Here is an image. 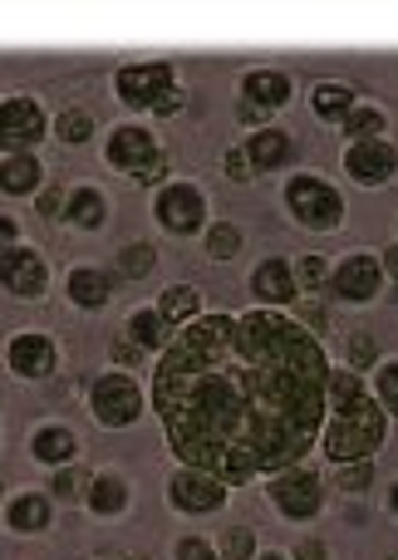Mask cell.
<instances>
[{
    "label": "cell",
    "mask_w": 398,
    "mask_h": 560,
    "mask_svg": "<svg viewBox=\"0 0 398 560\" xmlns=\"http://www.w3.org/2000/svg\"><path fill=\"white\" fill-rule=\"evenodd\" d=\"M153 222L163 226L167 236L187 242V236H202L207 226H212V202H207V192L197 183L173 177V183H163L153 192Z\"/></svg>",
    "instance_id": "obj_5"
},
{
    "label": "cell",
    "mask_w": 398,
    "mask_h": 560,
    "mask_svg": "<svg viewBox=\"0 0 398 560\" xmlns=\"http://www.w3.org/2000/svg\"><path fill=\"white\" fill-rule=\"evenodd\" d=\"M84 492H89V472H84V467H79V463L55 467V472H49V497H55V502L84 506Z\"/></svg>",
    "instance_id": "obj_33"
},
{
    "label": "cell",
    "mask_w": 398,
    "mask_h": 560,
    "mask_svg": "<svg viewBox=\"0 0 398 560\" xmlns=\"http://www.w3.org/2000/svg\"><path fill=\"white\" fill-rule=\"evenodd\" d=\"M291 98H295V79L285 69H246L242 84H236V104L261 108L266 118H276Z\"/></svg>",
    "instance_id": "obj_17"
},
{
    "label": "cell",
    "mask_w": 398,
    "mask_h": 560,
    "mask_svg": "<svg viewBox=\"0 0 398 560\" xmlns=\"http://www.w3.org/2000/svg\"><path fill=\"white\" fill-rule=\"evenodd\" d=\"M242 148H246V163H251L256 177H261V173H285V167L295 163V138L285 133V128H276V124L246 133Z\"/></svg>",
    "instance_id": "obj_19"
},
{
    "label": "cell",
    "mask_w": 398,
    "mask_h": 560,
    "mask_svg": "<svg viewBox=\"0 0 398 560\" xmlns=\"http://www.w3.org/2000/svg\"><path fill=\"white\" fill-rule=\"evenodd\" d=\"M389 443V418L374 404L370 378L354 369L335 364L330 369V394H325V433H320V453L330 467L340 463H364Z\"/></svg>",
    "instance_id": "obj_2"
},
{
    "label": "cell",
    "mask_w": 398,
    "mask_h": 560,
    "mask_svg": "<svg viewBox=\"0 0 398 560\" xmlns=\"http://www.w3.org/2000/svg\"><path fill=\"white\" fill-rule=\"evenodd\" d=\"M216 551H222V560H256V532L251 526H226L222 536H216Z\"/></svg>",
    "instance_id": "obj_36"
},
{
    "label": "cell",
    "mask_w": 398,
    "mask_h": 560,
    "mask_svg": "<svg viewBox=\"0 0 398 560\" xmlns=\"http://www.w3.org/2000/svg\"><path fill=\"white\" fill-rule=\"evenodd\" d=\"M330 266L335 261H325L320 252L295 256L291 271H295V285H301V295H325V285H330Z\"/></svg>",
    "instance_id": "obj_32"
},
{
    "label": "cell",
    "mask_w": 398,
    "mask_h": 560,
    "mask_svg": "<svg viewBox=\"0 0 398 560\" xmlns=\"http://www.w3.org/2000/svg\"><path fill=\"white\" fill-rule=\"evenodd\" d=\"M202 252L212 256V261H236V256L246 252V232L236 222H212L202 232Z\"/></svg>",
    "instance_id": "obj_31"
},
{
    "label": "cell",
    "mask_w": 398,
    "mask_h": 560,
    "mask_svg": "<svg viewBox=\"0 0 398 560\" xmlns=\"http://www.w3.org/2000/svg\"><path fill=\"white\" fill-rule=\"evenodd\" d=\"M118 560H153L148 551H128V556H118Z\"/></svg>",
    "instance_id": "obj_49"
},
{
    "label": "cell",
    "mask_w": 398,
    "mask_h": 560,
    "mask_svg": "<svg viewBox=\"0 0 398 560\" xmlns=\"http://www.w3.org/2000/svg\"><path fill=\"white\" fill-rule=\"evenodd\" d=\"M340 167L354 187H389L398 177V148L389 138H370V143H344L340 153Z\"/></svg>",
    "instance_id": "obj_14"
},
{
    "label": "cell",
    "mask_w": 398,
    "mask_h": 560,
    "mask_svg": "<svg viewBox=\"0 0 398 560\" xmlns=\"http://www.w3.org/2000/svg\"><path fill=\"white\" fill-rule=\"evenodd\" d=\"M226 502H232V487L222 477L202 472V467L177 463L173 477H167V506L177 516H216V512H226Z\"/></svg>",
    "instance_id": "obj_10"
},
{
    "label": "cell",
    "mask_w": 398,
    "mask_h": 560,
    "mask_svg": "<svg viewBox=\"0 0 398 560\" xmlns=\"http://www.w3.org/2000/svg\"><path fill=\"white\" fill-rule=\"evenodd\" d=\"M222 173L232 177V183H256V173H251V163H246V148L242 143H232L222 153Z\"/></svg>",
    "instance_id": "obj_41"
},
{
    "label": "cell",
    "mask_w": 398,
    "mask_h": 560,
    "mask_svg": "<svg viewBox=\"0 0 398 560\" xmlns=\"http://www.w3.org/2000/svg\"><path fill=\"white\" fill-rule=\"evenodd\" d=\"M379 345H374L370 329H354L350 339H344V369H354V374H370L374 364H379Z\"/></svg>",
    "instance_id": "obj_34"
},
{
    "label": "cell",
    "mask_w": 398,
    "mask_h": 560,
    "mask_svg": "<svg viewBox=\"0 0 398 560\" xmlns=\"http://www.w3.org/2000/svg\"><path fill=\"white\" fill-rule=\"evenodd\" d=\"M330 369L325 339L285 310H207L153 359L148 408L177 463L246 487L320 447Z\"/></svg>",
    "instance_id": "obj_1"
},
{
    "label": "cell",
    "mask_w": 398,
    "mask_h": 560,
    "mask_svg": "<svg viewBox=\"0 0 398 560\" xmlns=\"http://www.w3.org/2000/svg\"><path fill=\"white\" fill-rule=\"evenodd\" d=\"M384 285H389V280H384L379 252H344L340 261L330 266V285H325V295H330L335 305L364 310L384 295Z\"/></svg>",
    "instance_id": "obj_8"
},
{
    "label": "cell",
    "mask_w": 398,
    "mask_h": 560,
    "mask_svg": "<svg viewBox=\"0 0 398 560\" xmlns=\"http://www.w3.org/2000/svg\"><path fill=\"white\" fill-rule=\"evenodd\" d=\"M20 242H25V232H20V217L15 212H0V256L15 252Z\"/></svg>",
    "instance_id": "obj_43"
},
{
    "label": "cell",
    "mask_w": 398,
    "mask_h": 560,
    "mask_svg": "<svg viewBox=\"0 0 398 560\" xmlns=\"http://www.w3.org/2000/svg\"><path fill=\"white\" fill-rule=\"evenodd\" d=\"M167 89H177L173 59H128V65L114 69V98L128 114H153Z\"/></svg>",
    "instance_id": "obj_7"
},
{
    "label": "cell",
    "mask_w": 398,
    "mask_h": 560,
    "mask_svg": "<svg viewBox=\"0 0 398 560\" xmlns=\"http://www.w3.org/2000/svg\"><path fill=\"white\" fill-rule=\"evenodd\" d=\"M30 463L49 467V472L79 463V433L69 423H39L35 433H30Z\"/></svg>",
    "instance_id": "obj_20"
},
{
    "label": "cell",
    "mask_w": 398,
    "mask_h": 560,
    "mask_svg": "<svg viewBox=\"0 0 398 560\" xmlns=\"http://www.w3.org/2000/svg\"><path fill=\"white\" fill-rule=\"evenodd\" d=\"M389 560H398V556H389Z\"/></svg>",
    "instance_id": "obj_51"
},
{
    "label": "cell",
    "mask_w": 398,
    "mask_h": 560,
    "mask_svg": "<svg viewBox=\"0 0 398 560\" xmlns=\"http://www.w3.org/2000/svg\"><path fill=\"white\" fill-rule=\"evenodd\" d=\"M114 271L124 280H148L157 271V246L153 242H124L114 252Z\"/></svg>",
    "instance_id": "obj_30"
},
{
    "label": "cell",
    "mask_w": 398,
    "mask_h": 560,
    "mask_svg": "<svg viewBox=\"0 0 398 560\" xmlns=\"http://www.w3.org/2000/svg\"><path fill=\"white\" fill-rule=\"evenodd\" d=\"M65 202H69V192H65V187H39V197H35V212L45 217V222H65Z\"/></svg>",
    "instance_id": "obj_40"
},
{
    "label": "cell",
    "mask_w": 398,
    "mask_h": 560,
    "mask_svg": "<svg viewBox=\"0 0 398 560\" xmlns=\"http://www.w3.org/2000/svg\"><path fill=\"white\" fill-rule=\"evenodd\" d=\"M173 560H222V551H216V541H207V536H177Z\"/></svg>",
    "instance_id": "obj_39"
},
{
    "label": "cell",
    "mask_w": 398,
    "mask_h": 560,
    "mask_svg": "<svg viewBox=\"0 0 398 560\" xmlns=\"http://www.w3.org/2000/svg\"><path fill=\"white\" fill-rule=\"evenodd\" d=\"M148 413V388L138 384L124 369H104V374L89 384V418L108 433H124V428L143 423Z\"/></svg>",
    "instance_id": "obj_4"
},
{
    "label": "cell",
    "mask_w": 398,
    "mask_h": 560,
    "mask_svg": "<svg viewBox=\"0 0 398 560\" xmlns=\"http://www.w3.org/2000/svg\"><path fill=\"white\" fill-rule=\"evenodd\" d=\"M153 305H157V315H163L167 325H173V335H177V329H183V325H192L197 315H207V305H202V290H197V285H187V280H177V285H167L163 295L153 300Z\"/></svg>",
    "instance_id": "obj_26"
},
{
    "label": "cell",
    "mask_w": 398,
    "mask_h": 560,
    "mask_svg": "<svg viewBox=\"0 0 398 560\" xmlns=\"http://www.w3.org/2000/svg\"><path fill=\"white\" fill-rule=\"evenodd\" d=\"M325 497H330V487H325L320 467H311V463H295V467H285V472L266 477V502H271L285 522H315V516L325 512Z\"/></svg>",
    "instance_id": "obj_6"
},
{
    "label": "cell",
    "mask_w": 398,
    "mask_h": 560,
    "mask_svg": "<svg viewBox=\"0 0 398 560\" xmlns=\"http://www.w3.org/2000/svg\"><path fill=\"white\" fill-rule=\"evenodd\" d=\"M124 339H133L143 354L157 359L167 349V339H173V325L157 315V305H138V310H128V319H124Z\"/></svg>",
    "instance_id": "obj_24"
},
{
    "label": "cell",
    "mask_w": 398,
    "mask_h": 560,
    "mask_svg": "<svg viewBox=\"0 0 398 560\" xmlns=\"http://www.w3.org/2000/svg\"><path fill=\"white\" fill-rule=\"evenodd\" d=\"M55 497L39 492V487H20V492L5 497V506H0V522H5L10 536H45L49 526H55Z\"/></svg>",
    "instance_id": "obj_16"
},
{
    "label": "cell",
    "mask_w": 398,
    "mask_h": 560,
    "mask_svg": "<svg viewBox=\"0 0 398 560\" xmlns=\"http://www.w3.org/2000/svg\"><path fill=\"white\" fill-rule=\"evenodd\" d=\"M49 280H55V271H49V256L39 252V246L20 242L15 252L0 256V290H5L10 300H45Z\"/></svg>",
    "instance_id": "obj_13"
},
{
    "label": "cell",
    "mask_w": 398,
    "mask_h": 560,
    "mask_svg": "<svg viewBox=\"0 0 398 560\" xmlns=\"http://www.w3.org/2000/svg\"><path fill=\"white\" fill-rule=\"evenodd\" d=\"M0 506H5V492H0Z\"/></svg>",
    "instance_id": "obj_50"
},
{
    "label": "cell",
    "mask_w": 398,
    "mask_h": 560,
    "mask_svg": "<svg viewBox=\"0 0 398 560\" xmlns=\"http://www.w3.org/2000/svg\"><path fill=\"white\" fill-rule=\"evenodd\" d=\"M340 133H344V143H370V138H389V114H384L379 104H354L350 108V118L340 124Z\"/></svg>",
    "instance_id": "obj_27"
},
{
    "label": "cell",
    "mask_w": 398,
    "mask_h": 560,
    "mask_svg": "<svg viewBox=\"0 0 398 560\" xmlns=\"http://www.w3.org/2000/svg\"><path fill=\"white\" fill-rule=\"evenodd\" d=\"M256 560H291V551H256Z\"/></svg>",
    "instance_id": "obj_47"
},
{
    "label": "cell",
    "mask_w": 398,
    "mask_h": 560,
    "mask_svg": "<svg viewBox=\"0 0 398 560\" xmlns=\"http://www.w3.org/2000/svg\"><path fill=\"white\" fill-rule=\"evenodd\" d=\"M133 183H138V187H153V192H157V187H163V183H173V163H167V153H157L153 163H148L143 173L133 177Z\"/></svg>",
    "instance_id": "obj_42"
},
{
    "label": "cell",
    "mask_w": 398,
    "mask_h": 560,
    "mask_svg": "<svg viewBox=\"0 0 398 560\" xmlns=\"http://www.w3.org/2000/svg\"><path fill=\"white\" fill-rule=\"evenodd\" d=\"M291 560H330V546H325L320 536H305V541H295Z\"/></svg>",
    "instance_id": "obj_45"
},
{
    "label": "cell",
    "mask_w": 398,
    "mask_h": 560,
    "mask_svg": "<svg viewBox=\"0 0 398 560\" xmlns=\"http://www.w3.org/2000/svg\"><path fill=\"white\" fill-rule=\"evenodd\" d=\"M291 315L301 319V325L311 329V335H320V339H325V329H330V310H325V300H320V295H301V300L291 305Z\"/></svg>",
    "instance_id": "obj_37"
},
{
    "label": "cell",
    "mask_w": 398,
    "mask_h": 560,
    "mask_svg": "<svg viewBox=\"0 0 398 560\" xmlns=\"http://www.w3.org/2000/svg\"><path fill=\"white\" fill-rule=\"evenodd\" d=\"M330 487H340L344 497H364L374 487V457H364V463H340L330 477Z\"/></svg>",
    "instance_id": "obj_35"
},
{
    "label": "cell",
    "mask_w": 398,
    "mask_h": 560,
    "mask_svg": "<svg viewBox=\"0 0 398 560\" xmlns=\"http://www.w3.org/2000/svg\"><path fill=\"white\" fill-rule=\"evenodd\" d=\"M364 378H370V394H374V404L384 408V418L398 423V354L379 359V364H374Z\"/></svg>",
    "instance_id": "obj_29"
},
{
    "label": "cell",
    "mask_w": 398,
    "mask_h": 560,
    "mask_svg": "<svg viewBox=\"0 0 398 560\" xmlns=\"http://www.w3.org/2000/svg\"><path fill=\"white\" fill-rule=\"evenodd\" d=\"M94 133H98L94 114H89V108H79V104L59 108V114L49 118V138H59V143H65V148H84Z\"/></svg>",
    "instance_id": "obj_28"
},
{
    "label": "cell",
    "mask_w": 398,
    "mask_h": 560,
    "mask_svg": "<svg viewBox=\"0 0 398 560\" xmlns=\"http://www.w3.org/2000/svg\"><path fill=\"white\" fill-rule=\"evenodd\" d=\"M246 290H251V300L261 310H285L291 315V305L301 300V285H295V271L285 256H266V261L251 266V276H246Z\"/></svg>",
    "instance_id": "obj_15"
},
{
    "label": "cell",
    "mask_w": 398,
    "mask_h": 560,
    "mask_svg": "<svg viewBox=\"0 0 398 560\" xmlns=\"http://www.w3.org/2000/svg\"><path fill=\"white\" fill-rule=\"evenodd\" d=\"M379 266H384V280H398V242H389L379 252Z\"/></svg>",
    "instance_id": "obj_46"
},
{
    "label": "cell",
    "mask_w": 398,
    "mask_h": 560,
    "mask_svg": "<svg viewBox=\"0 0 398 560\" xmlns=\"http://www.w3.org/2000/svg\"><path fill=\"white\" fill-rule=\"evenodd\" d=\"M65 295H69V305L74 310L98 315V310H108V300H114V276H108L104 266H69Z\"/></svg>",
    "instance_id": "obj_21"
},
{
    "label": "cell",
    "mask_w": 398,
    "mask_h": 560,
    "mask_svg": "<svg viewBox=\"0 0 398 560\" xmlns=\"http://www.w3.org/2000/svg\"><path fill=\"white\" fill-rule=\"evenodd\" d=\"M133 506V482H128L118 467H98L89 472V492H84V512L98 516V522H118Z\"/></svg>",
    "instance_id": "obj_18"
},
{
    "label": "cell",
    "mask_w": 398,
    "mask_h": 560,
    "mask_svg": "<svg viewBox=\"0 0 398 560\" xmlns=\"http://www.w3.org/2000/svg\"><path fill=\"white\" fill-rule=\"evenodd\" d=\"M39 187H45V163H39V153L0 158V197H5V202L39 197Z\"/></svg>",
    "instance_id": "obj_22"
},
{
    "label": "cell",
    "mask_w": 398,
    "mask_h": 560,
    "mask_svg": "<svg viewBox=\"0 0 398 560\" xmlns=\"http://www.w3.org/2000/svg\"><path fill=\"white\" fill-rule=\"evenodd\" d=\"M187 108V89L177 84V89H167L163 98H157V108H153V118H177Z\"/></svg>",
    "instance_id": "obj_44"
},
{
    "label": "cell",
    "mask_w": 398,
    "mask_h": 560,
    "mask_svg": "<svg viewBox=\"0 0 398 560\" xmlns=\"http://www.w3.org/2000/svg\"><path fill=\"white\" fill-rule=\"evenodd\" d=\"M281 202L291 212V222L301 232H315V236H330L344 226V192L320 173H291L281 187Z\"/></svg>",
    "instance_id": "obj_3"
},
{
    "label": "cell",
    "mask_w": 398,
    "mask_h": 560,
    "mask_svg": "<svg viewBox=\"0 0 398 560\" xmlns=\"http://www.w3.org/2000/svg\"><path fill=\"white\" fill-rule=\"evenodd\" d=\"M157 153H163L157 133L148 124H138V118H124V124H114L104 133V163L124 177H138Z\"/></svg>",
    "instance_id": "obj_12"
},
{
    "label": "cell",
    "mask_w": 398,
    "mask_h": 560,
    "mask_svg": "<svg viewBox=\"0 0 398 560\" xmlns=\"http://www.w3.org/2000/svg\"><path fill=\"white\" fill-rule=\"evenodd\" d=\"M5 369L20 384H45V378H55V369H59L55 335H45V329H15V335L5 339Z\"/></svg>",
    "instance_id": "obj_11"
},
{
    "label": "cell",
    "mask_w": 398,
    "mask_h": 560,
    "mask_svg": "<svg viewBox=\"0 0 398 560\" xmlns=\"http://www.w3.org/2000/svg\"><path fill=\"white\" fill-rule=\"evenodd\" d=\"M389 512H394V516H398V482H394V487H389Z\"/></svg>",
    "instance_id": "obj_48"
},
{
    "label": "cell",
    "mask_w": 398,
    "mask_h": 560,
    "mask_svg": "<svg viewBox=\"0 0 398 560\" xmlns=\"http://www.w3.org/2000/svg\"><path fill=\"white\" fill-rule=\"evenodd\" d=\"M49 138V114L35 94H5L0 98V158L39 153Z\"/></svg>",
    "instance_id": "obj_9"
},
{
    "label": "cell",
    "mask_w": 398,
    "mask_h": 560,
    "mask_svg": "<svg viewBox=\"0 0 398 560\" xmlns=\"http://www.w3.org/2000/svg\"><path fill=\"white\" fill-rule=\"evenodd\" d=\"M354 104H360V94H354V84H344V79H320V84L311 89V114L320 118V124L340 128Z\"/></svg>",
    "instance_id": "obj_25"
},
{
    "label": "cell",
    "mask_w": 398,
    "mask_h": 560,
    "mask_svg": "<svg viewBox=\"0 0 398 560\" xmlns=\"http://www.w3.org/2000/svg\"><path fill=\"white\" fill-rule=\"evenodd\" d=\"M143 359H153V354H143V349H138L133 339H124V335H118L114 345H108V364H114V369H124V374H133V369H143Z\"/></svg>",
    "instance_id": "obj_38"
},
{
    "label": "cell",
    "mask_w": 398,
    "mask_h": 560,
    "mask_svg": "<svg viewBox=\"0 0 398 560\" xmlns=\"http://www.w3.org/2000/svg\"><path fill=\"white\" fill-rule=\"evenodd\" d=\"M65 222L74 226V232H104V226H108V192H104V187H94V183L69 187Z\"/></svg>",
    "instance_id": "obj_23"
}]
</instances>
